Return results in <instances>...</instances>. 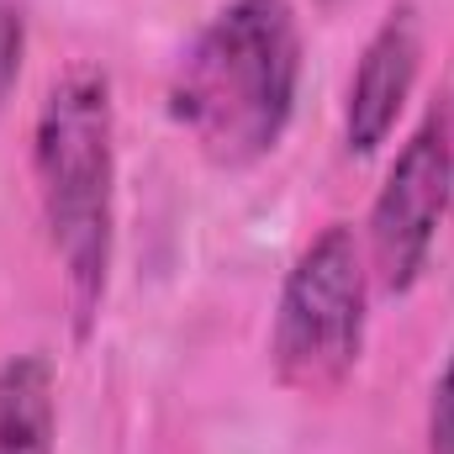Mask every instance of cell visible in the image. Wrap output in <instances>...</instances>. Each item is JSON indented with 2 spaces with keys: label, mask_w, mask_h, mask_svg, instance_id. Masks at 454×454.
Listing matches in <instances>:
<instances>
[{
  "label": "cell",
  "mask_w": 454,
  "mask_h": 454,
  "mask_svg": "<svg viewBox=\"0 0 454 454\" xmlns=\"http://www.w3.org/2000/svg\"><path fill=\"white\" fill-rule=\"evenodd\" d=\"M21 59H27V16L16 0H0V101L16 90Z\"/></svg>",
  "instance_id": "obj_7"
},
{
  "label": "cell",
  "mask_w": 454,
  "mask_h": 454,
  "mask_svg": "<svg viewBox=\"0 0 454 454\" xmlns=\"http://www.w3.org/2000/svg\"><path fill=\"white\" fill-rule=\"evenodd\" d=\"M450 207H454V196H450Z\"/></svg>",
  "instance_id": "obj_9"
},
{
  "label": "cell",
  "mask_w": 454,
  "mask_h": 454,
  "mask_svg": "<svg viewBox=\"0 0 454 454\" xmlns=\"http://www.w3.org/2000/svg\"><path fill=\"white\" fill-rule=\"evenodd\" d=\"M59 450V380L43 348L11 354L0 364V454Z\"/></svg>",
  "instance_id": "obj_6"
},
{
  "label": "cell",
  "mask_w": 454,
  "mask_h": 454,
  "mask_svg": "<svg viewBox=\"0 0 454 454\" xmlns=\"http://www.w3.org/2000/svg\"><path fill=\"white\" fill-rule=\"evenodd\" d=\"M428 454H454V348L434 380V402H428Z\"/></svg>",
  "instance_id": "obj_8"
},
{
  "label": "cell",
  "mask_w": 454,
  "mask_h": 454,
  "mask_svg": "<svg viewBox=\"0 0 454 454\" xmlns=\"http://www.w3.org/2000/svg\"><path fill=\"white\" fill-rule=\"evenodd\" d=\"M301 21L291 0H227L169 74V116L217 169L270 159L296 116Z\"/></svg>",
  "instance_id": "obj_1"
},
{
  "label": "cell",
  "mask_w": 454,
  "mask_h": 454,
  "mask_svg": "<svg viewBox=\"0 0 454 454\" xmlns=\"http://www.w3.org/2000/svg\"><path fill=\"white\" fill-rule=\"evenodd\" d=\"M454 196V116L428 112L396 148L370 207V275L386 296H407L434 254Z\"/></svg>",
  "instance_id": "obj_4"
},
{
  "label": "cell",
  "mask_w": 454,
  "mask_h": 454,
  "mask_svg": "<svg viewBox=\"0 0 454 454\" xmlns=\"http://www.w3.org/2000/svg\"><path fill=\"white\" fill-rule=\"evenodd\" d=\"M423 74V16L412 0H396L370 43L359 48V64L343 90V143L354 159H370L407 112Z\"/></svg>",
  "instance_id": "obj_5"
},
{
  "label": "cell",
  "mask_w": 454,
  "mask_h": 454,
  "mask_svg": "<svg viewBox=\"0 0 454 454\" xmlns=\"http://www.w3.org/2000/svg\"><path fill=\"white\" fill-rule=\"evenodd\" d=\"M32 175L74 339H90L116 259V101L96 64L59 74L37 106Z\"/></svg>",
  "instance_id": "obj_2"
},
{
  "label": "cell",
  "mask_w": 454,
  "mask_h": 454,
  "mask_svg": "<svg viewBox=\"0 0 454 454\" xmlns=\"http://www.w3.org/2000/svg\"><path fill=\"white\" fill-rule=\"evenodd\" d=\"M364 323H370V259L354 227L328 223L280 280L270 323L275 380L296 396L343 391L364 354Z\"/></svg>",
  "instance_id": "obj_3"
}]
</instances>
